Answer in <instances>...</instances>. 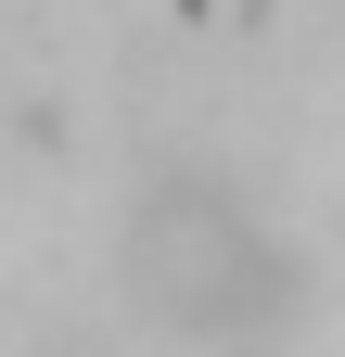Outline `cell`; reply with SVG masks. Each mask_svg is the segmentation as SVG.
Instances as JSON below:
<instances>
[{"instance_id":"6da1fadb","label":"cell","mask_w":345,"mask_h":357,"mask_svg":"<svg viewBox=\"0 0 345 357\" xmlns=\"http://www.w3.org/2000/svg\"><path fill=\"white\" fill-rule=\"evenodd\" d=\"M128 294L179 344H269L294 319V243L230 178H154L128 217Z\"/></svg>"}]
</instances>
